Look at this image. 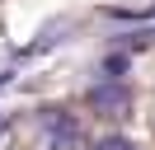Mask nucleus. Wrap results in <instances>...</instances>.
<instances>
[{
    "instance_id": "nucleus-1",
    "label": "nucleus",
    "mask_w": 155,
    "mask_h": 150,
    "mask_svg": "<svg viewBox=\"0 0 155 150\" xmlns=\"http://www.w3.org/2000/svg\"><path fill=\"white\" fill-rule=\"evenodd\" d=\"M94 150H136V145H132L127 136H104V141H99Z\"/></svg>"
}]
</instances>
